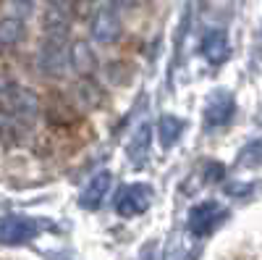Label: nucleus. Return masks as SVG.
Masks as SVG:
<instances>
[{
    "mask_svg": "<svg viewBox=\"0 0 262 260\" xmlns=\"http://www.w3.org/2000/svg\"><path fill=\"white\" fill-rule=\"evenodd\" d=\"M152 205V189L147 184H128L118 192L116 200V210L123 218H134V215H142L144 210H149Z\"/></svg>",
    "mask_w": 262,
    "mask_h": 260,
    "instance_id": "5",
    "label": "nucleus"
},
{
    "mask_svg": "<svg viewBox=\"0 0 262 260\" xmlns=\"http://www.w3.org/2000/svg\"><path fill=\"white\" fill-rule=\"evenodd\" d=\"M27 37V24L21 16H11L6 13L3 21H0V42H3V48H16L18 42H24Z\"/></svg>",
    "mask_w": 262,
    "mask_h": 260,
    "instance_id": "11",
    "label": "nucleus"
},
{
    "mask_svg": "<svg viewBox=\"0 0 262 260\" xmlns=\"http://www.w3.org/2000/svg\"><path fill=\"white\" fill-rule=\"evenodd\" d=\"M71 100L79 111H95L102 105V90L92 76H81L71 90Z\"/></svg>",
    "mask_w": 262,
    "mask_h": 260,
    "instance_id": "9",
    "label": "nucleus"
},
{
    "mask_svg": "<svg viewBox=\"0 0 262 260\" xmlns=\"http://www.w3.org/2000/svg\"><path fill=\"white\" fill-rule=\"evenodd\" d=\"M233 111H236L233 95L226 92V90H217L205 105V126L207 129H221V126L231 124Z\"/></svg>",
    "mask_w": 262,
    "mask_h": 260,
    "instance_id": "7",
    "label": "nucleus"
},
{
    "mask_svg": "<svg viewBox=\"0 0 262 260\" xmlns=\"http://www.w3.org/2000/svg\"><path fill=\"white\" fill-rule=\"evenodd\" d=\"M147 145H149V126L144 124L139 132H137V137H134V145H131V153L134 155H139V153H147Z\"/></svg>",
    "mask_w": 262,
    "mask_h": 260,
    "instance_id": "16",
    "label": "nucleus"
},
{
    "mask_svg": "<svg viewBox=\"0 0 262 260\" xmlns=\"http://www.w3.org/2000/svg\"><path fill=\"white\" fill-rule=\"evenodd\" d=\"M181 132H184V121L181 118H176V116H163L160 118V142H163V147L176 145Z\"/></svg>",
    "mask_w": 262,
    "mask_h": 260,
    "instance_id": "14",
    "label": "nucleus"
},
{
    "mask_svg": "<svg viewBox=\"0 0 262 260\" xmlns=\"http://www.w3.org/2000/svg\"><path fill=\"white\" fill-rule=\"evenodd\" d=\"M48 118L53 121V124H74L76 118H79V108L76 105H71L66 97H53L50 100V105H48Z\"/></svg>",
    "mask_w": 262,
    "mask_h": 260,
    "instance_id": "12",
    "label": "nucleus"
},
{
    "mask_svg": "<svg viewBox=\"0 0 262 260\" xmlns=\"http://www.w3.org/2000/svg\"><path fill=\"white\" fill-rule=\"evenodd\" d=\"M123 32V21H121V6L118 0H102L92 16V37L100 45H113L118 42Z\"/></svg>",
    "mask_w": 262,
    "mask_h": 260,
    "instance_id": "3",
    "label": "nucleus"
},
{
    "mask_svg": "<svg viewBox=\"0 0 262 260\" xmlns=\"http://www.w3.org/2000/svg\"><path fill=\"white\" fill-rule=\"evenodd\" d=\"M32 3H34V0H13V6L24 8V11H29V8H32Z\"/></svg>",
    "mask_w": 262,
    "mask_h": 260,
    "instance_id": "17",
    "label": "nucleus"
},
{
    "mask_svg": "<svg viewBox=\"0 0 262 260\" xmlns=\"http://www.w3.org/2000/svg\"><path fill=\"white\" fill-rule=\"evenodd\" d=\"M223 218H226V210L215 200H205V203L191 208V213H189V231L194 236H207Z\"/></svg>",
    "mask_w": 262,
    "mask_h": 260,
    "instance_id": "6",
    "label": "nucleus"
},
{
    "mask_svg": "<svg viewBox=\"0 0 262 260\" xmlns=\"http://www.w3.org/2000/svg\"><path fill=\"white\" fill-rule=\"evenodd\" d=\"M202 55L212 63V66H221L223 61H228L231 55V42H228V34L223 29H210L205 37H202Z\"/></svg>",
    "mask_w": 262,
    "mask_h": 260,
    "instance_id": "10",
    "label": "nucleus"
},
{
    "mask_svg": "<svg viewBox=\"0 0 262 260\" xmlns=\"http://www.w3.org/2000/svg\"><path fill=\"white\" fill-rule=\"evenodd\" d=\"M45 3H48V6H63L66 0H45Z\"/></svg>",
    "mask_w": 262,
    "mask_h": 260,
    "instance_id": "18",
    "label": "nucleus"
},
{
    "mask_svg": "<svg viewBox=\"0 0 262 260\" xmlns=\"http://www.w3.org/2000/svg\"><path fill=\"white\" fill-rule=\"evenodd\" d=\"M95 55L90 50V45H84V42H74L71 45V69L79 71L81 76H90L95 71Z\"/></svg>",
    "mask_w": 262,
    "mask_h": 260,
    "instance_id": "13",
    "label": "nucleus"
},
{
    "mask_svg": "<svg viewBox=\"0 0 262 260\" xmlns=\"http://www.w3.org/2000/svg\"><path fill=\"white\" fill-rule=\"evenodd\" d=\"M39 116V100L29 87L18 82H6L0 95V121H3V142H21Z\"/></svg>",
    "mask_w": 262,
    "mask_h": 260,
    "instance_id": "1",
    "label": "nucleus"
},
{
    "mask_svg": "<svg viewBox=\"0 0 262 260\" xmlns=\"http://www.w3.org/2000/svg\"><path fill=\"white\" fill-rule=\"evenodd\" d=\"M238 166H244V168H259L262 166V137H257L247 147H242V153H238Z\"/></svg>",
    "mask_w": 262,
    "mask_h": 260,
    "instance_id": "15",
    "label": "nucleus"
},
{
    "mask_svg": "<svg viewBox=\"0 0 262 260\" xmlns=\"http://www.w3.org/2000/svg\"><path fill=\"white\" fill-rule=\"evenodd\" d=\"M39 234V224L29 215H18V213H8L3 224H0V239L6 247H16V245H27L29 239Z\"/></svg>",
    "mask_w": 262,
    "mask_h": 260,
    "instance_id": "4",
    "label": "nucleus"
},
{
    "mask_svg": "<svg viewBox=\"0 0 262 260\" xmlns=\"http://www.w3.org/2000/svg\"><path fill=\"white\" fill-rule=\"evenodd\" d=\"M111 184H113V173L111 171H100L97 176H92V182L86 184V189L81 192V197H79V205L84 210H97L105 197H107V192H111Z\"/></svg>",
    "mask_w": 262,
    "mask_h": 260,
    "instance_id": "8",
    "label": "nucleus"
},
{
    "mask_svg": "<svg viewBox=\"0 0 262 260\" xmlns=\"http://www.w3.org/2000/svg\"><path fill=\"white\" fill-rule=\"evenodd\" d=\"M37 66L45 76H63L71 69V45H69V21L58 8L50 11L45 18V34H42L37 50Z\"/></svg>",
    "mask_w": 262,
    "mask_h": 260,
    "instance_id": "2",
    "label": "nucleus"
}]
</instances>
